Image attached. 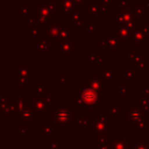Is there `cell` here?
<instances>
[{
  "mask_svg": "<svg viewBox=\"0 0 149 149\" xmlns=\"http://www.w3.org/2000/svg\"><path fill=\"white\" fill-rule=\"evenodd\" d=\"M102 92L99 90L93 89L91 87H84L80 91V94L74 96L76 100V108L87 109L94 106L100 99H101Z\"/></svg>",
  "mask_w": 149,
  "mask_h": 149,
  "instance_id": "cell-1",
  "label": "cell"
},
{
  "mask_svg": "<svg viewBox=\"0 0 149 149\" xmlns=\"http://www.w3.org/2000/svg\"><path fill=\"white\" fill-rule=\"evenodd\" d=\"M55 113L51 114V123L54 124L56 128L58 127H66L68 128L72 123L74 120V109H72L70 104L66 105H59L56 104Z\"/></svg>",
  "mask_w": 149,
  "mask_h": 149,
  "instance_id": "cell-2",
  "label": "cell"
},
{
  "mask_svg": "<svg viewBox=\"0 0 149 149\" xmlns=\"http://www.w3.org/2000/svg\"><path fill=\"white\" fill-rule=\"evenodd\" d=\"M93 123V136L106 137L107 133L111 132V120L105 113H100L92 120Z\"/></svg>",
  "mask_w": 149,
  "mask_h": 149,
  "instance_id": "cell-3",
  "label": "cell"
},
{
  "mask_svg": "<svg viewBox=\"0 0 149 149\" xmlns=\"http://www.w3.org/2000/svg\"><path fill=\"white\" fill-rule=\"evenodd\" d=\"M55 103V100L51 98V96L46 95H40V94H36L33 96V104L35 110L37 112H41V113H46L48 108L51 107V104Z\"/></svg>",
  "mask_w": 149,
  "mask_h": 149,
  "instance_id": "cell-4",
  "label": "cell"
},
{
  "mask_svg": "<svg viewBox=\"0 0 149 149\" xmlns=\"http://www.w3.org/2000/svg\"><path fill=\"white\" fill-rule=\"evenodd\" d=\"M15 80L21 86H26L28 81L32 80V70L28 63H19L15 70Z\"/></svg>",
  "mask_w": 149,
  "mask_h": 149,
  "instance_id": "cell-5",
  "label": "cell"
},
{
  "mask_svg": "<svg viewBox=\"0 0 149 149\" xmlns=\"http://www.w3.org/2000/svg\"><path fill=\"white\" fill-rule=\"evenodd\" d=\"M56 53H59L61 57H70V54L74 51V41L72 39L58 40L56 39L55 45Z\"/></svg>",
  "mask_w": 149,
  "mask_h": 149,
  "instance_id": "cell-6",
  "label": "cell"
},
{
  "mask_svg": "<svg viewBox=\"0 0 149 149\" xmlns=\"http://www.w3.org/2000/svg\"><path fill=\"white\" fill-rule=\"evenodd\" d=\"M143 113H144V110L142 109V107L137 104H132L130 106V108L126 110V123H136L139 120L143 118Z\"/></svg>",
  "mask_w": 149,
  "mask_h": 149,
  "instance_id": "cell-7",
  "label": "cell"
},
{
  "mask_svg": "<svg viewBox=\"0 0 149 149\" xmlns=\"http://www.w3.org/2000/svg\"><path fill=\"white\" fill-rule=\"evenodd\" d=\"M84 87H91L93 89L103 92L107 89V84H106V80L103 77H89V79L87 81L84 82Z\"/></svg>",
  "mask_w": 149,
  "mask_h": 149,
  "instance_id": "cell-8",
  "label": "cell"
},
{
  "mask_svg": "<svg viewBox=\"0 0 149 149\" xmlns=\"http://www.w3.org/2000/svg\"><path fill=\"white\" fill-rule=\"evenodd\" d=\"M116 35L122 44H132V31L127 25L116 26Z\"/></svg>",
  "mask_w": 149,
  "mask_h": 149,
  "instance_id": "cell-9",
  "label": "cell"
},
{
  "mask_svg": "<svg viewBox=\"0 0 149 149\" xmlns=\"http://www.w3.org/2000/svg\"><path fill=\"white\" fill-rule=\"evenodd\" d=\"M33 105H29L19 113V123H37V113Z\"/></svg>",
  "mask_w": 149,
  "mask_h": 149,
  "instance_id": "cell-10",
  "label": "cell"
},
{
  "mask_svg": "<svg viewBox=\"0 0 149 149\" xmlns=\"http://www.w3.org/2000/svg\"><path fill=\"white\" fill-rule=\"evenodd\" d=\"M107 7L104 6L102 3L98 2H90L88 5L87 13L89 15H99V17H105L107 15Z\"/></svg>",
  "mask_w": 149,
  "mask_h": 149,
  "instance_id": "cell-11",
  "label": "cell"
},
{
  "mask_svg": "<svg viewBox=\"0 0 149 149\" xmlns=\"http://www.w3.org/2000/svg\"><path fill=\"white\" fill-rule=\"evenodd\" d=\"M135 17H137L132 9H129L126 11H118L116 13V26L118 25H126L131 19H133Z\"/></svg>",
  "mask_w": 149,
  "mask_h": 149,
  "instance_id": "cell-12",
  "label": "cell"
},
{
  "mask_svg": "<svg viewBox=\"0 0 149 149\" xmlns=\"http://www.w3.org/2000/svg\"><path fill=\"white\" fill-rule=\"evenodd\" d=\"M60 27H61V25H60L59 21L50 22L49 25H47V39H49V40L57 39Z\"/></svg>",
  "mask_w": 149,
  "mask_h": 149,
  "instance_id": "cell-13",
  "label": "cell"
},
{
  "mask_svg": "<svg viewBox=\"0 0 149 149\" xmlns=\"http://www.w3.org/2000/svg\"><path fill=\"white\" fill-rule=\"evenodd\" d=\"M76 7L77 6L72 0H63L60 4V15H61V17H65V15L72 17V13L76 10Z\"/></svg>",
  "mask_w": 149,
  "mask_h": 149,
  "instance_id": "cell-14",
  "label": "cell"
},
{
  "mask_svg": "<svg viewBox=\"0 0 149 149\" xmlns=\"http://www.w3.org/2000/svg\"><path fill=\"white\" fill-rule=\"evenodd\" d=\"M29 106V103L26 99H24L23 96H19V99L15 100L13 105L9 107V110H10L11 113H21L22 111L26 109V108Z\"/></svg>",
  "mask_w": 149,
  "mask_h": 149,
  "instance_id": "cell-15",
  "label": "cell"
},
{
  "mask_svg": "<svg viewBox=\"0 0 149 149\" xmlns=\"http://www.w3.org/2000/svg\"><path fill=\"white\" fill-rule=\"evenodd\" d=\"M85 9L81 8V7H76V10L72 13V19H70V25L72 27H76V26L82 25L84 22V13H85Z\"/></svg>",
  "mask_w": 149,
  "mask_h": 149,
  "instance_id": "cell-16",
  "label": "cell"
},
{
  "mask_svg": "<svg viewBox=\"0 0 149 149\" xmlns=\"http://www.w3.org/2000/svg\"><path fill=\"white\" fill-rule=\"evenodd\" d=\"M149 36L141 32L140 30L132 31V44H148Z\"/></svg>",
  "mask_w": 149,
  "mask_h": 149,
  "instance_id": "cell-17",
  "label": "cell"
},
{
  "mask_svg": "<svg viewBox=\"0 0 149 149\" xmlns=\"http://www.w3.org/2000/svg\"><path fill=\"white\" fill-rule=\"evenodd\" d=\"M111 149H131V145L124 137H112Z\"/></svg>",
  "mask_w": 149,
  "mask_h": 149,
  "instance_id": "cell-18",
  "label": "cell"
},
{
  "mask_svg": "<svg viewBox=\"0 0 149 149\" xmlns=\"http://www.w3.org/2000/svg\"><path fill=\"white\" fill-rule=\"evenodd\" d=\"M106 42H107V48L111 50L112 53H116V49H120L122 46V42L118 35H108L106 38Z\"/></svg>",
  "mask_w": 149,
  "mask_h": 149,
  "instance_id": "cell-19",
  "label": "cell"
},
{
  "mask_svg": "<svg viewBox=\"0 0 149 149\" xmlns=\"http://www.w3.org/2000/svg\"><path fill=\"white\" fill-rule=\"evenodd\" d=\"M50 41L49 39H38L37 50L39 53H50Z\"/></svg>",
  "mask_w": 149,
  "mask_h": 149,
  "instance_id": "cell-20",
  "label": "cell"
},
{
  "mask_svg": "<svg viewBox=\"0 0 149 149\" xmlns=\"http://www.w3.org/2000/svg\"><path fill=\"white\" fill-rule=\"evenodd\" d=\"M74 33V29L72 30L70 29V26H61L59 30V33H58V40H66L70 39V36H72Z\"/></svg>",
  "mask_w": 149,
  "mask_h": 149,
  "instance_id": "cell-21",
  "label": "cell"
},
{
  "mask_svg": "<svg viewBox=\"0 0 149 149\" xmlns=\"http://www.w3.org/2000/svg\"><path fill=\"white\" fill-rule=\"evenodd\" d=\"M102 77L106 81H116V68H104L102 70Z\"/></svg>",
  "mask_w": 149,
  "mask_h": 149,
  "instance_id": "cell-22",
  "label": "cell"
},
{
  "mask_svg": "<svg viewBox=\"0 0 149 149\" xmlns=\"http://www.w3.org/2000/svg\"><path fill=\"white\" fill-rule=\"evenodd\" d=\"M148 120L147 118H141L138 122L135 123V132L137 133H146L148 132Z\"/></svg>",
  "mask_w": 149,
  "mask_h": 149,
  "instance_id": "cell-23",
  "label": "cell"
},
{
  "mask_svg": "<svg viewBox=\"0 0 149 149\" xmlns=\"http://www.w3.org/2000/svg\"><path fill=\"white\" fill-rule=\"evenodd\" d=\"M37 11L40 15H46L48 17H51V11L49 9V3L46 2H38L37 3Z\"/></svg>",
  "mask_w": 149,
  "mask_h": 149,
  "instance_id": "cell-24",
  "label": "cell"
},
{
  "mask_svg": "<svg viewBox=\"0 0 149 149\" xmlns=\"http://www.w3.org/2000/svg\"><path fill=\"white\" fill-rule=\"evenodd\" d=\"M56 127H52V123H43L42 124V137H50L51 133L55 132Z\"/></svg>",
  "mask_w": 149,
  "mask_h": 149,
  "instance_id": "cell-25",
  "label": "cell"
},
{
  "mask_svg": "<svg viewBox=\"0 0 149 149\" xmlns=\"http://www.w3.org/2000/svg\"><path fill=\"white\" fill-rule=\"evenodd\" d=\"M28 32L30 35H32V37L34 39H37V37L42 33V26H40L39 24H34V25H29L28 28Z\"/></svg>",
  "mask_w": 149,
  "mask_h": 149,
  "instance_id": "cell-26",
  "label": "cell"
},
{
  "mask_svg": "<svg viewBox=\"0 0 149 149\" xmlns=\"http://www.w3.org/2000/svg\"><path fill=\"white\" fill-rule=\"evenodd\" d=\"M74 125L76 128L79 127H88V128H93V123H90L87 118H74Z\"/></svg>",
  "mask_w": 149,
  "mask_h": 149,
  "instance_id": "cell-27",
  "label": "cell"
},
{
  "mask_svg": "<svg viewBox=\"0 0 149 149\" xmlns=\"http://www.w3.org/2000/svg\"><path fill=\"white\" fill-rule=\"evenodd\" d=\"M126 57L130 58V61L134 62L135 64L140 63L141 61L144 60V54L143 53H135V54H126Z\"/></svg>",
  "mask_w": 149,
  "mask_h": 149,
  "instance_id": "cell-28",
  "label": "cell"
},
{
  "mask_svg": "<svg viewBox=\"0 0 149 149\" xmlns=\"http://www.w3.org/2000/svg\"><path fill=\"white\" fill-rule=\"evenodd\" d=\"M139 100H140L139 104H140V106L142 107V109L144 110V112L148 111L149 110V97L148 96H146L145 94L144 95H141L140 97H139Z\"/></svg>",
  "mask_w": 149,
  "mask_h": 149,
  "instance_id": "cell-29",
  "label": "cell"
},
{
  "mask_svg": "<svg viewBox=\"0 0 149 149\" xmlns=\"http://www.w3.org/2000/svg\"><path fill=\"white\" fill-rule=\"evenodd\" d=\"M106 137H99L97 140V145L99 149H111V142H107L105 140Z\"/></svg>",
  "mask_w": 149,
  "mask_h": 149,
  "instance_id": "cell-30",
  "label": "cell"
},
{
  "mask_svg": "<svg viewBox=\"0 0 149 149\" xmlns=\"http://www.w3.org/2000/svg\"><path fill=\"white\" fill-rule=\"evenodd\" d=\"M9 108V95H2L0 98V112Z\"/></svg>",
  "mask_w": 149,
  "mask_h": 149,
  "instance_id": "cell-31",
  "label": "cell"
},
{
  "mask_svg": "<svg viewBox=\"0 0 149 149\" xmlns=\"http://www.w3.org/2000/svg\"><path fill=\"white\" fill-rule=\"evenodd\" d=\"M140 17H135L133 19H131L128 24H126L129 28L131 29V31H135V30H138L140 28Z\"/></svg>",
  "mask_w": 149,
  "mask_h": 149,
  "instance_id": "cell-32",
  "label": "cell"
},
{
  "mask_svg": "<svg viewBox=\"0 0 149 149\" xmlns=\"http://www.w3.org/2000/svg\"><path fill=\"white\" fill-rule=\"evenodd\" d=\"M36 15H37V22L40 26L47 25L48 23L51 22V17H46V15H40L38 11H36Z\"/></svg>",
  "mask_w": 149,
  "mask_h": 149,
  "instance_id": "cell-33",
  "label": "cell"
},
{
  "mask_svg": "<svg viewBox=\"0 0 149 149\" xmlns=\"http://www.w3.org/2000/svg\"><path fill=\"white\" fill-rule=\"evenodd\" d=\"M120 108H122L120 104H112L111 108H109V109L107 110V113L111 114L112 118H116V116H118V113H120Z\"/></svg>",
  "mask_w": 149,
  "mask_h": 149,
  "instance_id": "cell-34",
  "label": "cell"
},
{
  "mask_svg": "<svg viewBox=\"0 0 149 149\" xmlns=\"http://www.w3.org/2000/svg\"><path fill=\"white\" fill-rule=\"evenodd\" d=\"M126 81L127 82H133L135 80V68H126Z\"/></svg>",
  "mask_w": 149,
  "mask_h": 149,
  "instance_id": "cell-35",
  "label": "cell"
},
{
  "mask_svg": "<svg viewBox=\"0 0 149 149\" xmlns=\"http://www.w3.org/2000/svg\"><path fill=\"white\" fill-rule=\"evenodd\" d=\"M34 11H33V8L32 7H30V6H28V7H24V6H21L19 7V15H21V17H24V15H29L30 13H33Z\"/></svg>",
  "mask_w": 149,
  "mask_h": 149,
  "instance_id": "cell-36",
  "label": "cell"
},
{
  "mask_svg": "<svg viewBox=\"0 0 149 149\" xmlns=\"http://www.w3.org/2000/svg\"><path fill=\"white\" fill-rule=\"evenodd\" d=\"M88 33L90 34V35H95V34H97L98 32V28L97 26L94 25V23L92 21H89L88 22Z\"/></svg>",
  "mask_w": 149,
  "mask_h": 149,
  "instance_id": "cell-37",
  "label": "cell"
},
{
  "mask_svg": "<svg viewBox=\"0 0 149 149\" xmlns=\"http://www.w3.org/2000/svg\"><path fill=\"white\" fill-rule=\"evenodd\" d=\"M135 65L137 66V68H139V70L140 72H148L149 70V63L148 62H146V61H141L140 63H138V64H135Z\"/></svg>",
  "mask_w": 149,
  "mask_h": 149,
  "instance_id": "cell-38",
  "label": "cell"
},
{
  "mask_svg": "<svg viewBox=\"0 0 149 149\" xmlns=\"http://www.w3.org/2000/svg\"><path fill=\"white\" fill-rule=\"evenodd\" d=\"M131 9L133 10V13H135V15H137V17H142V15H144V13H145V9L142 8V7L140 6H135V7H131Z\"/></svg>",
  "mask_w": 149,
  "mask_h": 149,
  "instance_id": "cell-39",
  "label": "cell"
},
{
  "mask_svg": "<svg viewBox=\"0 0 149 149\" xmlns=\"http://www.w3.org/2000/svg\"><path fill=\"white\" fill-rule=\"evenodd\" d=\"M120 10L122 11H126L131 9L130 7V0H120Z\"/></svg>",
  "mask_w": 149,
  "mask_h": 149,
  "instance_id": "cell-40",
  "label": "cell"
},
{
  "mask_svg": "<svg viewBox=\"0 0 149 149\" xmlns=\"http://www.w3.org/2000/svg\"><path fill=\"white\" fill-rule=\"evenodd\" d=\"M33 90L37 92L38 94H40V95H46L47 88L45 86H35V87H33Z\"/></svg>",
  "mask_w": 149,
  "mask_h": 149,
  "instance_id": "cell-41",
  "label": "cell"
},
{
  "mask_svg": "<svg viewBox=\"0 0 149 149\" xmlns=\"http://www.w3.org/2000/svg\"><path fill=\"white\" fill-rule=\"evenodd\" d=\"M46 148L47 149H60V145L56 141H51V142H47L46 144Z\"/></svg>",
  "mask_w": 149,
  "mask_h": 149,
  "instance_id": "cell-42",
  "label": "cell"
},
{
  "mask_svg": "<svg viewBox=\"0 0 149 149\" xmlns=\"http://www.w3.org/2000/svg\"><path fill=\"white\" fill-rule=\"evenodd\" d=\"M97 47L102 49V48H107V42H106V39L105 40H98L97 41Z\"/></svg>",
  "mask_w": 149,
  "mask_h": 149,
  "instance_id": "cell-43",
  "label": "cell"
},
{
  "mask_svg": "<svg viewBox=\"0 0 149 149\" xmlns=\"http://www.w3.org/2000/svg\"><path fill=\"white\" fill-rule=\"evenodd\" d=\"M105 62H107V58L99 57L97 59V61H96V63H97V65L99 66V68H103V63H105Z\"/></svg>",
  "mask_w": 149,
  "mask_h": 149,
  "instance_id": "cell-44",
  "label": "cell"
},
{
  "mask_svg": "<svg viewBox=\"0 0 149 149\" xmlns=\"http://www.w3.org/2000/svg\"><path fill=\"white\" fill-rule=\"evenodd\" d=\"M141 32H143L144 34L149 36V26H146V25H140V28H139Z\"/></svg>",
  "mask_w": 149,
  "mask_h": 149,
  "instance_id": "cell-45",
  "label": "cell"
},
{
  "mask_svg": "<svg viewBox=\"0 0 149 149\" xmlns=\"http://www.w3.org/2000/svg\"><path fill=\"white\" fill-rule=\"evenodd\" d=\"M56 6H57V5H56L55 3H49V9H50V11H51L52 17H54V15H56Z\"/></svg>",
  "mask_w": 149,
  "mask_h": 149,
  "instance_id": "cell-46",
  "label": "cell"
},
{
  "mask_svg": "<svg viewBox=\"0 0 149 149\" xmlns=\"http://www.w3.org/2000/svg\"><path fill=\"white\" fill-rule=\"evenodd\" d=\"M98 55L96 53H93V54H90L89 55V58H88V61L89 62H96L98 59Z\"/></svg>",
  "mask_w": 149,
  "mask_h": 149,
  "instance_id": "cell-47",
  "label": "cell"
},
{
  "mask_svg": "<svg viewBox=\"0 0 149 149\" xmlns=\"http://www.w3.org/2000/svg\"><path fill=\"white\" fill-rule=\"evenodd\" d=\"M19 137H27L28 136V129L21 128L19 130Z\"/></svg>",
  "mask_w": 149,
  "mask_h": 149,
  "instance_id": "cell-48",
  "label": "cell"
},
{
  "mask_svg": "<svg viewBox=\"0 0 149 149\" xmlns=\"http://www.w3.org/2000/svg\"><path fill=\"white\" fill-rule=\"evenodd\" d=\"M122 95H129L130 94V87L129 86H125V87H122Z\"/></svg>",
  "mask_w": 149,
  "mask_h": 149,
  "instance_id": "cell-49",
  "label": "cell"
},
{
  "mask_svg": "<svg viewBox=\"0 0 149 149\" xmlns=\"http://www.w3.org/2000/svg\"><path fill=\"white\" fill-rule=\"evenodd\" d=\"M56 81H58L60 84H63L64 82H68V81H70V77H65V78L56 77Z\"/></svg>",
  "mask_w": 149,
  "mask_h": 149,
  "instance_id": "cell-50",
  "label": "cell"
},
{
  "mask_svg": "<svg viewBox=\"0 0 149 149\" xmlns=\"http://www.w3.org/2000/svg\"><path fill=\"white\" fill-rule=\"evenodd\" d=\"M74 30H87L88 29V26L86 25H79V26H76V27H74Z\"/></svg>",
  "mask_w": 149,
  "mask_h": 149,
  "instance_id": "cell-51",
  "label": "cell"
},
{
  "mask_svg": "<svg viewBox=\"0 0 149 149\" xmlns=\"http://www.w3.org/2000/svg\"><path fill=\"white\" fill-rule=\"evenodd\" d=\"M111 2H112V0H102V4L104 5L105 7H109L110 5H111Z\"/></svg>",
  "mask_w": 149,
  "mask_h": 149,
  "instance_id": "cell-52",
  "label": "cell"
},
{
  "mask_svg": "<svg viewBox=\"0 0 149 149\" xmlns=\"http://www.w3.org/2000/svg\"><path fill=\"white\" fill-rule=\"evenodd\" d=\"M148 84H149V83H148ZM144 94H145L146 96H148V97H149V85L147 86V87H145V88H144Z\"/></svg>",
  "mask_w": 149,
  "mask_h": 149,
  "instance_id": "cell-53",
  "label": "cell"
},
{
  "mask_svg": "<svg viewBox=\"0 0 149 149\" xmlns=\"http://www.w3.org/2000/svg\"><path fill=\"white\" fill-rule=\"evenodd\" d=\"M145 11H149V0H147L146 4H145Z\"/></svg>",
  "mask_w": 149,
  "mask_h": 149,
  "instance_id": "cell-54",
  "label": "cell"
},
{
  "mask_svg": "<svg viewBox=\"0 0 149 149\" xmlns=\"http://www.w3.org/2000/svg\"><path fill=\"white\" fill-rule=\"evenodd\" d=\"M62 1H63V0H55V4L57 5V6H60V4L62 3Z\"/></svg>",
  "mask_w": 149,
  "mask_h": 149,
  "instance_id": "cell-55",
  "label": "cell"
},
{
  "mask_svg": "<svg viewBox=\"0 0 149 149\" xmlns=\"http://www.w3.org/2000/svg\"><path fill=\"white\" fill-rule=\"evenodd\" d=\"M97 0H92V1H90V2H96Z\"/></svg>",
  "mask_w": 149,
  "mask_h": 149,
  "instance_id": "cell-56",
  "label": "cell"
},
{
  "mask_svg": "<svg viewBox=\"0 0 149 149\" xmlns=\"http://www.w3.org/2000/svg\"><path fill=\"white\" fill-rule=\"evenodd\" d=\"M147 120H148V122H149V116H148V118H147Z\"/></svg>",
  "mask_w": 149,
  "mask_h": 149,
  "instance_id": "cell-57",
  "label": "cell"
}]
</instances>
